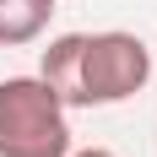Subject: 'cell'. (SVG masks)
Returning <instances> with one entry per match:
<instances>
[{
    "instance_id": "obj_1",
    "label": "cell",
    "mask_w": 157,
    "mask_h": 157,
    "mask_svg": "<svg viewBox=\"0 0 157 157\" xmlns=\"http://www.w3.org/2000/svg\"><path fill=\"white\" fill-rule=\"evenodd\" d=\"M38 76L65 109H109L152 81V49L136 33H60L49 38Z\"/></svg>"
},
{
    "instance_id": "obj_2",
    "label": "cell",
    "mask_w": 157,
    "mask_h": 157,
    "mask_svg": "<svg viewBox=\"0 0 157 157\" xmlns=\"http://www.w3.org/2000/svg\"><path fill=\"white\" fill-rule=\"evenodd\" d=\"M71 119L65 103L44 87V76L0 81V157H65Z\"/></svg>"
},
{
    "instance_id": "obj_4",
    "label": "cell",
    "mask_w": 157,
    "mask_h": 157,
    "mask_svg": "<svg viewBox=\"0 0 157 157\" xmlns=\"http://www.w3.org/2000/svg\"><path fill=\"white\" fill-rule=\"evenodd\" d=\"M65 157H114L109 146H81V152H65Z\"/></svg>"
},
{
    "instance_id": "obj_3",
    "label": "cell",
    "mask_w": 157,
    "mask_h": 157,
    "mask_svg": "<svg viewBox=\"0 0 157 157\" xmlns=\"http://www.w3.org/2000/svg\"><path fill=\"white\" fill-rule=\"evenodd\" d=\"M54 0H0V49H22L38 44L49 33Z\"/></svg>"
}]
</instances>
